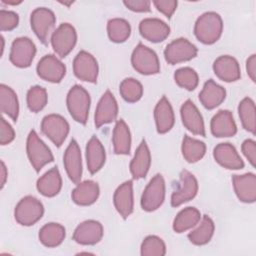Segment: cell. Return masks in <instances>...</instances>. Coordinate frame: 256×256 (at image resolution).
Listing matches in <instances>:
<instances>
[{"label":"cell","instance_id":"cell-43","mask_svg":"<svg viewBox=\"0 0 256 256\" xmlns=\"http://www.w3.org/2000/svg\"><path fill=\"white\" fill-rule=\"evenodd\" d=\"M19 22L18 14L13 11L2 9L0 11V28L1 31H10L17 27Z\"/></svg>","mask_w":256,"mask_h":256},{"label":"cell","instance_id":"cell-20","mask_svg":"<svg viewBox=\"0 0 256 256\" xmlns=\"http://www.w3.org/2000/svg\"><path fill=\"white\" fill-rule=\"evenodd\" d=\"M214 159L222 167L230 170H238L244 167V162L235 147L230 143H220L213 151Z\"/></svg>","mask_w":256,"mask_h":256},{"label":"cell","instance_id":"cell-5","mask_svg":"<svg viewBox=\"0 0 256 256\" xmlns=\"http://www.w3.org/2000/svg\"><path fill=\"white\" fill-rule=\"evenodd\" d=\"M131 63L133 68L143 75L157 74L160 71L157 54L152 49L141 43H139L133 50Z\"/></svg>","mask_w":256,"mask_h":256},{"label":"cell","instance_id":"cell-10","mask_svg":"<svg viewBox=\"0 0 256 256\" xmlns=\"http://www.w3.org/2000/svg\"><path fill=\"white\" fill-rule=\"evenodd\" d=\"M36 46L33 41L27 37L16 38L11 45L10 61L19 68L29 67L34 59Z\"/></svg>","mask_w":256,"mask_h":256},{"label":"cell","instance_id":"cell-41","mask_svg":"<svg viewBox=\"0 0 256 256\" xmlns=\"http://www.w3.org/2000/svg\"><path fill=\"white\" fill-rule=\"evenodd\" d=\"M175 82L178 86L189 91L194 90L198 85V75L196 71L190 67H183L178 69L174 74Z\"/></svg>","mask_w":256,"mask_h":256},{"label":"cell","instance_id":"cell-18","mask_svg":"<svg viewBox=\"0 0 256 256\" xmlns=\"http://www.w3.org/2000/svg\"><path fill=\"white\" fill-rule=\"evenodd\" d=\"M139 32L146 40L158 43L165 40L170 34L169 26L157 18H146L139 24Z\"/></svg>","mask_w":256,"mask_h":256},{"label":"cell","instance_id":"cell-22","mask_svg":"<svg viewBox=\"0 0 256 256\" xmlns=\"http://www.w3.org/2000/svg\"><path fill=\"white\" fill-rule=\"evenodd\" d=\"M213 70L216 76L225 82L237 81L241 76L237 60L229 55L218 57L213 63Z\"/></svg>","mask_w":256,"mask_h":256},{"label":"cell","instance_id":"cell-4","mask_svg":"<svg viewBox=\"0 0 256 256\" xmlns=\"http://www.w3.org/2000/svg\"><path fill=\"white\" fill-rule=\"evenodd\" d=\"M44 213L43 204L33 196H25L15 207V220L23 226H31L41 219Z\"/></svg>","mask_w":256,"mask_h":256},{"label":"cell","instance_id":"cell-50","mask_svg":"<svg viewBox=\"0 0 256 256\" xmlns=\"http://www.w3.org/2000/svg\"><path fill=\"white\" fill-rule=\"evenodd\" d=\"M1 42H2V48H1V55L3 54V50H4V38L1 37Z\"/></svg>","mask_w":256,"mask_h":256},{"label":"cell","instance_id":"cell-37","mask_svg":"<svg viewBox=\"0 0 256 256\" xmlns=\"http://www.w3.org/2000/svg\"><path fill=\"white\" fill-rule=\"evenodd\" d=\"M107 33L112 42L122 43L129 38L131 27L125 19L113 18L107 23Z\"/></svg>","mask_w":256,"mask_h":256},{"label":"cell","instance_id":"cell-38","mask_svg":"<svg viewBox=\"0 0 256 256\" xmlns=\"http://www.w3.org/2000/svg\"><path fill=\"white\" fill-rule=\"evenodd\" d=\"M239 117L242 126L248 132L255 134L256 130V116H255V104L251 98H244L238 107Z\"/></svg>","mask_w":256,"mask_h":256},{"label":"cell","instance_id":"cell-16","mask_svg":"<svg viewBox=\"0 0 256 256\" xmlns=\"http://www.w3.org/2000/svg\"><path fill=\"white\" fill-rule=\"evenodd\" d=\"M63 163L70 180L73 183L78 184L82 176V159L80 148L74 139L71 140L64 153Z\"/></svg>","mask_w":256,"mask_h":256},{"label":"cell","instance_id":"cell-2","mask_svg":"<svg viewBox=\"0 0 256 256\" xmlns=\"http://www.w3.org/2000/svg\"><path fill=\"white\" fill-rule=\"evenodd\" d=\"M66 103L72 118L81 124H85L90 109L89 93L82 86L74 85L67 94Z\"/></svg>","mask_w":256,"mask_h":256},{"label":"cell","instance_id":"cell-49","mask_svg":"<svg viewBox=\"0 0 256 256\" xmlns=\"http://www.w3.org/2000/svg\"><path fill=\"white\" fill-rule=\"evenodd\" d=\"M0 176H1V188L4 187L6 179H7V169L3 161H1V171H0Z\"/></svg>","mask_w":256,"mask_h":256},{"label":"cell","instance_id":"cell-1","mask_svg":"<svg viewBox=\"0 0 256 256\" xmlns=\"http://www.w3.org/2000/svg\"><path fill=\"white\" fill-rule=\"evenodd\" d=\"M223 22L220 15L216 12H206L196 21L194 34L196 38L204 44H213L221 36Z\"/></svg>","mask_w":256,"mask_h":256},{"label":"cell","instance_id":"cell-36","mask_svg":"<svg viewBox=\"0 0 256 256\" xmlns=\"http://www.w3.org/2000/svg\"><path fill=\"white\" fill-rule=\"evenodd\" d=\"M206 152L205 143L191 138L187 135L184 136L182 142V154L185 160L189 163H194L199 161Z\"/></svg>","mask_w":256,"mask_h":256},{"label":"cell","instance_id":"cell-13","mask_svg":"<svg viewBox=\"0 0 256 256\" xmlns=\"http://www.w3.org/2000/svg\"><path fill=\"white\" fill-rule=\"evenodd\" d=\"M73 71L78 79L95 83L98 77V63L93 55L80 51L73 61Z\"/></svg>","mask_w":256,"mask_h":256},{"label":"cell","instance_id":"cell-26","mask_svg":"<svg viewBox=\"0 0 256 256\" xmlns=\"http://www.w3.org/2000/svg\"><path fill=\"white\" fill-rule=\"evenodd\" d=\"M225 89L212 79L205 82L201 92L199 93V100L201 104L209 110L219 106L225 100Z\"/></svg>","mask_w":256,"mask_h":256},{"label":"cell","instance_id":"cell-30","mask_svg":"<svg viewBox=\"0 0 256 256\" xmlns=\"http://www.w3.org/2000/svg\"><path fill=\"white\" fill-rule=\"evenodd\" d=\"M61 187L62 179L57 167H53L48 170L37 181L38 191L46 197H53L57 195L60 192Z\"/></svg>","mask_w":256,"mask_h":256},{"label":"cell","instance_id":"cell-34","mask_svg":"<svg viewBox=\"0 0 256 256\" xmlns=\"http://www.w3.org/2000/svg\"><path fill=\"white\" fill-rule=\"evenodd\" d=\"M199 222L198 226L188 234V238L195 245H204L211 240L215 226L213 220L207 215H204Z\"/></svg>","mask_w":256,"mask_h":256},{"label":"cell","instance_id":"cell-17","mask_svg":"<svg viewBox=\"0 0 256 256\" xmlns=\"http://www.w3.org/2000/svg\"><path fill=\"white\" fill-rule=\"evenodd\" d=\"M102 236L103 227L101 223L95 220H86L76 227L73 240L81 245H94L102 239Z\"/></svg>","mask_w":256,"mask_h":256},{"label":"cell","instance_id":"cell-48","mask_svg":"<svg viewBox=\"0 0 256 256\" xmlns=\"http://www.w3.org/2000/svg\"><path fill=\"white\" fill-rule=\"evenodd\" d=\"M246 71L253 82L256 80V55L252 54L246 61Z\"/></svg>","mask_w":256,"mask_h":256},{"label":"cell","instance_id":"cell-8","mask_svg":"<svg viewBox=\"0 0 256 256\" xmlns=\"http://www.w3.org/2000/svg\"><path fill=\"white\" fill-rule=\"evenodd\" d=\"M76 41V30L69 23H62L51 36L52 48L61 58L67 56L72 51Z\"/></svg>","mask_w":256,"mask_h":256},{"label":"cell","instance_id":"cell-12","mask_svg":"<svg viewBox=\"0 0 256 256\" xmlns=\"http://www.w3.org/2000/svg\"><path fill=\"white\" fill-rule=\"evenodd\" d=\"M198 191V182L195 176L187 170L180 173V181L178 188L171 195V205L178 207L192 200Z\"/></svg>","mask_w":256,"mask_h":256},{"label":"cell","instance_id":"cell-9","mask_svg":"<svg viewBox=\"0 0 256 256\" xmlns=\"http://www.w3.org/2000/svg\"><path fill=\"white\" fill-rule=\"evenodd\" d=\"M41 130L57 147H60L69 133V124L61 115L49 114L43 118Z\"/></svg>","mask_w":256,"mask_h":256},{"label":"cell","instance_id":"cell-27","mask_svg":"<svg viewBox=\"0 0 256 256\" xmlns=\"http://www.w3.org/2000/svg\"><path fill=\"white\" fill-rule=\"evenodd\" d=\"M105 149L96 136H92L86 146V162L91 174L98 172L105 163Z\"/></svg>","mask_w":256,"mask_h":256},{"label":"cell","instance_id":"cell-39","mask_svg":"<svg viewBox=\"0 0 256 256\" xmlns=\"http://www.w3.org/2000/svg\"><path fill=\"white\" fill-rule=\"evenodd\" d=\"M119 91L125 101L129 103H134L140 100V98L142 97L143 87L138 80L134 78H126L121 82Z\"/></svg>","mask_w":256,"mask_h":256},{"label":"cell","instance_id":"cell-23","mask_svg":"<svg viewBox=\"0 0 256 256\" xmlns=\"http://www.w3.org/2000/svg\"><path fill=\"white\" fill-rule=\"evenodd\" d=\"M210 128L212 134L218 138L232 137L237 132L233 115L228 110H220L216 113L211 120Z\"/></svg>","mask_w":256,"mask_h":256},{"label":"cell","instance_id":"cell-28","mask_svg":"<svg viewBox=\"0 0 256 256\" xmlns=\"http://www.w3.org/2000/svg\"><path fill=\"white\" fill-rule=\"evenodd\" d=\"M151 164V155L149 148L143 140L138 146L135 155L130 163V172L134 179L144 178L150 168Z\"/></svg>","mask_w":256,"mask_h":256},{"label":"cell","instance_id":"cell-44","mask_svg":"<svg viewBox=\"0 0 256 256\" xmlns=\"http://www.w3.org/2000/svg\"><path fill=\"white\" fill-rule=\"evenodd\" d=\"M15 132L12 126L4 119L1 118L0 121V143L1 145L9 144L14 140Z\"/></svg>","mask_w":256,"mask_h":256},{"label":"cell","instance_id":"cell-29","mask_svg":"<svg viewBox=\"0 0 256 256\" xmlns=\"http://www.w3.org/2000/svg\"><path fill=\"white\" fill-rule=\"evenodd\" d=\"M99 196V186L95 181L86 180L79 182L72 191V200L81 206L93 204Z\"/></svg>","mask_w":256,"mask_h":256},{"label":"cell","instance_id":"cell-11","mask_svg":"<svg viewBox=\"0 0 256 256\" xmlns=\"http://www.w3.org/2000/svg\"><path fill=\"white\" fill-rule=\"evenodd\" d=\"M197 48L185 38H178L169 43L164 50L165 60L171 64L189 61L196 57Z\"/></svg>","mask_w":256,"mask_h":256},{"label":"cell","instance_id":"cell-3","mask_svg":"<svg viewBox=\"0 0 256 256\" xmlns=\"http://www.w3.org/2000/svg\"><path fill=\"white\" fill-rule=\"evenodd\" d=\"M26 151L31 165L37 172L53 161V155L49 147L39 138L34 130L30 131L27 137Z\"/></svg>","mask_w":256,"mask_h":256},{"label":"cell","instance_id":"cell-33","mask_svg":"<svg viewBox=\"0 0 256 256\" xmlns=\"http://www.w3.org/2000/svg\"><path fill=\"white\" fill-rule=\"evenodd\" d=\"M0 107L2 113L6 114L13 121L17 120L19 114L17 95L12 88L4 84L0 85Z\"/></svg>","mask_w":256,"mask_h":256},{"label":"cell","instance_id":"cell-40","mask_svg":"<svg viewBox=\"0 0 256 256\" xmlns=\"http://www.w3.org/2000/svg\"><path fill=\"white\" fill-rule=\"evenodd\" d=\"M47 100V92L41 86H33L27 92V106L32 112L41 111L46 106Z\"/></svg>","mask_w":256,"mask_h":256},{"label":"cell","instance_id":"cell-14","mask_svg":"<svg viewBox=\"0 0 256 256\" xmlns=\"http://www.w3.org/2000/svg\"><path fill=\"white\" fill-rule=\"evenodd\" d=\"M38 76L48 82H60L66 73L65 65L54 55H45L37 64Z\"/></svg>","mask_w":256,"mask_h":256},{"label":"cell","instance_id":"cell-31","mask_svg":"<svg viewBox=\"0 0 256 256\" xmlns=\"http://www.w3.org/2000/svg\"><path fill=\"white\" fill-rule=\"evenodd\" d=\"M113 149L115 154L127 155L131 148V135L127 124L122 120H118L113 129Z\"/></svg>","mask_w":256,"mask_h":256},{"label":"cell","instance_id":"cell-42","mask_svg":"<svg viewBox=\"0 0 256 256\" xmlns=\"http://www.w3.org/2000/svg\"><path fill=\"white\" fill-rule=\"evenodd\" d=\"M165 253V243L157 236H147L141 244V255L143 256H163Z\"/></svg>","mask_w":256,"mask_h":256},{"label":"cell","instance_id":"cell-7","mask_svg":"<svg viewBox=\"0 0 256 256\" xmlns=\"http://www.w3.org/2000/svg\"><path fill=\"white\" fill-rule=\"evenodd\" d=\"M55 22H56V18L54 13L48 8H45V7L36 8L31 13V17H30L31 28L35 33V35L43 44H47L48 38L52 32Z\"/></svg>","mask_w":256,"mask_h":256},{"label":"cell","instance_id":"cell-19","mask_svg":"<svg viewBox=\"0 0 256 256\" xmlns=\"http://www.w3.org/2000/svg\"><path fill=\"white\" fill-rule=\"evenodd\" d=\"M234 191L238 199L244 203H253L256 200V176L254 173L234 175L232 177Z\"/></svg>","mask_w":256,"mask_h":256},{"label":"cell","instance_id":"cell-46","mask_svg":"<svg viewBox=\"0 0 256 256\" xmlns=\"http://www.w3.org/2000/svg\"><path fill=\"white\" fill-rule=\"evenodd\" d=\"M242 152L252 166H255L256 161V143L252 139H247L242 143Z\"/></svg>","mask_w":256,"mask_h":256},{"label":"cell","instance_id":"cell-6","mask_svg":"<svg viewBox=\"0 0 256 256\" xmlns=\"http://www.w3.org/2000/svg\"><path fill=\"white\" fill-rule=\"evenodd\" d=\"M165 199V181L161 174H156L148 183L141 197V207L147 212L158 209Z\"/></svg>","mask_w":256,"mask_h":256},{"label":"cell","instance_id":"cell-45","mask_svg":"<svg viewBox=\"0 0 256 256\" xmlns=\"http://www.w3.org/2000/svg\"><path fill=\"white\" fill-rule=\"evenodd\" d=\"M153 4L158 11L163 13L168 18H170L173 15L177 8V1L174 0H156L153 1Z\"/></svg>","mask_w":256,"mask_h":256},{"label":"cell","instance_id":"cell-21","mask_svg":"<svg viewBox=\"0 0 256 256\" xmlns=\"http://www.w3.org/2000/svg\"><path fill=\"white\" fill-rule=\"evenodd\" d=\"M181 119L183 125L193 134L205 136V127L202 115L191 100H186L181 106Z\"/></svg>","mask_w":256,"mask_h":256},{"label":"cell","instance_id":"cell-15","mask_svg":"<svg viewBox=\"0 0 256 256\" xmlns=\"http://www.w3.org/2000/svg\"><path fill=\"white\" fill-rule=\"evenodd\" d=\"M118 114V105L113 94L107 90L100 98L96 107L94 122L97 128L114 121Z\"/></svg>","mask_w":256,"mask_h":256},{"label":"cell","instance_id":"cell-35","mask_svg":"<svg viewBox=\"0 0 256 256\" xmlns=\"http://www.w3.org/2000/svg\"><path fill=\"white\" fill-rule=\"evenodd\" d=\"M200 212L194 207H187L181 210L174 219L173 230L177 233L185 232L196 226L200 221Z\"/></svg>","mask_w":256,"mask_h":256},{"label":"cell","instance_id":"cell-47","mask_svg":"<svg viewBox=\"0 0 256 256\" xmlns=\"http://www.w3.org/2000/svg\"><path fill=\"white\" fill-rule=\"evenodd\" d=\"M124 5L134 12H149L150 1L147 0H128L123 2Z\"/></svg>","mask_w":256,"mask_h":256},{"label":"cell","instance_id":"cell-24","mask_svg":"<svg viewBox=\"0 0 256 256\" xmlns=\"http://www.w3.org/2000/svg\"><path fill=\"white\" fill-rule=\"evenodd\" d=\"M113 201L118 213L125 219L133 211V184L132 181H126L121 184L115 191Z\"/></svg>","mask_w":256,"mask_h":256},{"label":"cell","instance_id":"cell-25","mask_svg":"<svg viewBox=\"0 0 256 256\" xmlns=\"http://www.w3.org/2000/svg\"><path fill=\"white\" fill-rule=\"evenodd\" d=\"M154 118L158 133L164 134L171 130L174 125V112L168 99L163 96L155 106Z\"/></svg>","mask_w":256,"mask_h":256},{"label":"cell","instance_id":"cell-32","mask_svg":"<svg viewBox=\"0 0 256 256\" xmlns=\"http://www.w3.org/2000/svg\"><path fill=\"white\" fill-rule=\"evenodd\" d=\"M65 238V228L58 223H47L39 231V240L46 247H56Z\"/></svg>","mask_w":256,"mask_h":256}]
</instances>
